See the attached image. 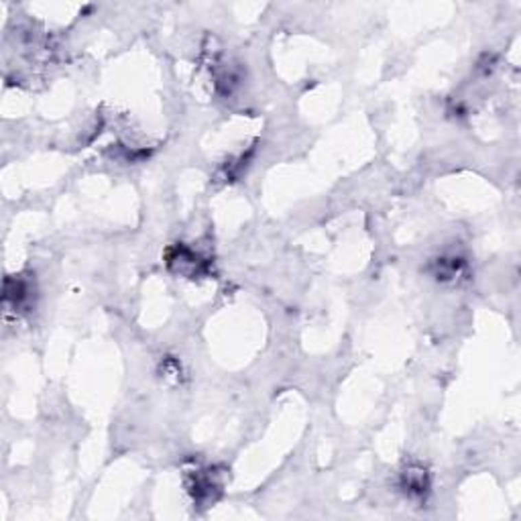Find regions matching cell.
Masks as SVG:
<instances>
[{"mask_svg": "<svg viewBox=\"0 0 521 521\" xmlns=\"http://www.w3.org/2000/svg\"><path fill=\"white\" fill-rule=\"evenodd\" d=\"M430 483H428V474L424 468H417V470H406L404 472V489L411 497H421L426 491H428Z\"/></svg>", "mask_w": 521, "mask_h": 521, "instance_id": "1", "label": "cell"}]
</instances>
